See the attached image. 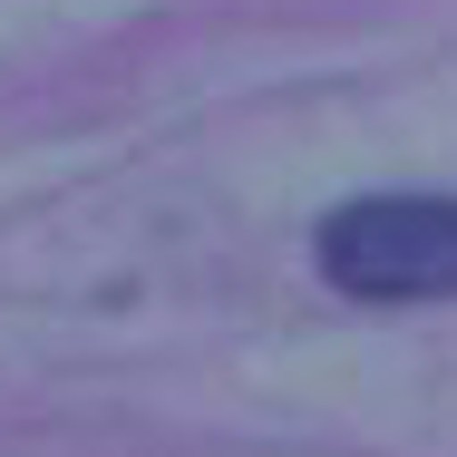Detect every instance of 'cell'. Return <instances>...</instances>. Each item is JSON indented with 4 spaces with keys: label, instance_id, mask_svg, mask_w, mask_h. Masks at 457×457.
Here are the masks:
<instances>
[{
    "label": "cell",
    "instance_id": "obj_1",
    "mask_svg": "<svg viewBox=\"0 0 457 457\" xmlns=\"http://www.w3.org/2000/svg\"><path fill=\"white\" fill-rule=\"evenodd\" d=\"M321 273L361 302L457 292V204L448 195H370L321 224Z\"/></svg>",
    "mask_w": 457,
    "mask_h": 457
}]
</instances>
